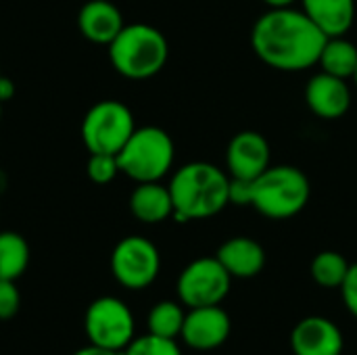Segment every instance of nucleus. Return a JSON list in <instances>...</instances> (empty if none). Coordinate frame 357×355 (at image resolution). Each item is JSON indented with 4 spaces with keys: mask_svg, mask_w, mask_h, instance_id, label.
I'll use <instances>...</instances> for the list:
<instances>
[{
    "mask_svg": "<svg viewBox=\"0 0 357 355\" xmlns=\"http://www.w3.org/2000/svg\"><path fill=\"white\" fill-rule=\"evenodd\" d=\"M328 36L293 6L270 8L251 29V46L261 63L278 71H303L318 65Z\"/></svg>",
    "mask_w": 357,
    "mask_h": 355,
    "instance_id": "1",
    "label": "nucleus"
},
{
    "mask_svg": "<svg viewBox=\"0 0 357 355\" xmlns=\"http://www.w3.org/2000/svg\"><path fill=\"white\" fill-rule=\"evenodd\" d=\"M167 186L174 201V218L178 222L207 220L230 205V176L207 161L182 165Z\"/></svg>",
    "mask_w": 357,
    "mask_h": 355,
    "instance_id": "2",
    "label": "nucleus"
},
{
    "mask_svg": "<svg viewBox=\"0 0 357 355\" xmlns=\"http://www.w3.org/2000/svg\"><path fill=\"white\" fill-rule=\"evenodd\" d=\"M169 56L165 36L149 23L123 25L119 36L109 44L113 69L128 80H149L157 75Z\"/></svg>",
    "mask_w": 357,
    "mask_h": 355,
    "instance_id": "3",
    "label": "nucleus"
},
{
    "mask_svg": "<svg viewBox=\"0 0 357 355\" xmlns=\"http://www.w3.org/2000/svg\"><path fill=\"white\" fill-rule=\"evenodd\" d=\"M312 197L305 172L295 165H270L253 180L251 207L270 220H289L301 213Z\"/></svg>",
    "mask_w": 357,
    "mask_h": 355,
    "instance_id": "4",
    "label": "nucleus"
},
{
    "mask_svg": "<svg viewBox=\"0 0 357 355\" xmlns=\"http://www.w3.org/2000/svg\"><path fill=\"white\" fill-rule=\"evenodd\" d=\"M174 157L176 146L172 136L157 126H144L136 128L128 138L123 149L117 153V163L119 172L136 184L161 182V178L169 174Z\"/></svg>",
    "mask_w": 357,
    "mask_h": 355,
    "instance_id": "5",
    "label": "nucleus"
},
{
    "mask_svg": "<svg viewBox=\"0 0 357 355\" xmlns=\"http://www.w3.org/2000/svg\"><path fill=\"white\" fill-rule=\"evenodd\" d=\"M134 130V113L119 100H100L82 119V140L88 153L117 155Z\"/></svg>",
    "mask_w": 357,
    "mask_h": 355,
    "instance_id": "6",
    "label": "nucleus"
},
{
    "mask_svg": "<svg viewBox=\"0 0 357 355\" xmlns=\"http://www.w3.org/2000/svg\"><path fill=\"white\" fill-rule=\"evenodd\" d=\"M84 331L92 345L123 352L136 337V322L128 303L117 297H98L86 310Z\"/></svg>",
    "mask_w": 357,
    "mask_h": 355,
    "instance_id": "7",
    "label": "nucleus"
},
{
    "mask_svg": "<svg viewBox=\"0 0 357 355\" xmlns=\"http://www.w3.org/2000/svg\"><path fill=\"white\" fill-rule=\"evenodd\" d=\"M232 280L234 278L218 257H199L180 272L176 293L186 310L222 305L230 293Z\"/></svg>",
    "mask_w": 357,
    "mask_h": 355,
    "instance_id": "8",
    "label": "nucleus"
},
{
    "mask_svg": "<svg viewBox=\"0 0 357 355\" xmlns=\"http://www.w3.org/2000/svg\"><path fill=\"white\" fill-rule=\"evenodd\" d=\"M159 270V249L144 236H126L111 253V272L123 289L142 291L151 287L157 280Z\"/></svg>",
    "mask_w": 357,
    "mask_h": 355,
    "instance_id": "9",
    "label": "nucleus"
},
{
    "mask_svg": "<svg viewBox=\"0 0 357 355\" xmlns=\"http://www.w3.org/2000/svg\"><path fill=\"white\" fill-rule=\"evenodd\" d=\"M232 333V320L222 305L192 308L186 312L180 339L195 352L220 349Z\"/></svg>",
    "mask_w": 357,
    "mask_h": 355,
    "instance_id": "10",
    "label": "nucleus"
},
{
    "mask_svg": "<svg viewBox=\"0 0 357 355\" xmlns=\"http://www.w3.org/2000/svg\"><path fill=\"white\" fill-rule=\"evenodd\" d=\"M270 142L264 134L255 130L238 132L226 151V165L230 178L238 180H255L259 178L272 163H270Z\"/></svg>",
    "mask_w": 357,
    "mask_h": 355,
    "instance_id": "11",
    "label": "nucleus"
},
{
    "mask_svg": "<svg viewBox=\"0 0 357 355\" xmlns=\"http://www.w3.org/2000/svg\"><path fill=\"white\" fill-rule=\"evenodd\" d=\"M295 355H343L345 339L341 328L324 316H307L291 331Z\"/></svg>",
    "mask_w": 357,
    "mask_h": 355,
    "instance_id": "12",
    "label": "nucleus"
},
{
    "mask_svg": "<svg viewBox=\"0 0 357 355\" xmlns=\"http://www.w3.org/2000/svg\"><path fill=\"white\" fill-rule=\"evenodd\" d=\"M305 103L320 119H339L351 107V90L347 80L320 71L305 86Z\"/></svg>",
    "mask_w": 357,
    "mask_h": 355,
    "instance_id": "13",
    "label": "nucleus"
},
{
    "mask_svg": "<svg viewBox=\"0 0 357 355\" xmlns=\"http://www.w3.org/2000/svg\"><path fill=\"white\" fill-rule=\"evenodd\" d=\"M121 10L109 0H88L77 15V27L82 36L94 44L109 46L123 29Z\"/></svg>",
    "mask_w": 357,
    "mask_h": 355,
    "instance_id": "14",
    "label": "nucleus"
},
{
    "mask_svg": "<svg viewBox=\"0 0 357 355\" xmlns=\"http://www.w3.org/2000/svg\"><path fill=\"white\" fill-rule=\"evenodd\" d=\"M215 257L232 278H255L266 268L264 247L249 236H232L220 245Z\"/></svg>",
    "mask_w": 357,
    "mask_h": 355,
    "instance_id": "15",
    "label": "nucleus"
},
{
    "mask_svg": "<svg viewBox=\"0 0 357 355\" xmlns=\"http://www.w3.org/2000/svg\"><path fill=\"white\" fill-rule=\"evenodd\" d=\"M130 211L142 224H161L174 216L169 186L161 182H140L130 195Z\"/></svg>",
    "mask_w": 357,
    "mask_h": 355,
    "instance_id": "16",
    "label": "nucleus"
},
{
    "mask_svg": "<svg viewBox=\"0 0 357 355\" xmlns=\"http://www.w3.org/2000/svg\"><path fill=\"white\" fill-rule=\"evenodd\" d=\"M357 0H301V10L328 36H345L356 19Z\"/></svg>",
    "mask_w": 357,
    "mask_h": 355,
    "instance_id": "17",
    "label": "nucleus"
},
{
    "mask_svg": "<svg viewBox=\"0 0 357 355\" xmlns=\"http://www.w3.org/2000/svg\"><path fill=\"white\" fill-rule=\"evenodd\" d=\"M318 65L331 75L349 80L357 69V46L345 36H333L324 44Z\"/></svg>",
    "mask_w": 357,
    "mask_h": 355,
    "instance_id": "18",
    "label": "nucleus"
},
{
    "mask_svg": "<svg viewBox=\"0 0 357 355\" xmlns=\"http://www.w3.org/2000/svg\"><path fill=\"white\" fill-rule=\"evenodd\" d=\"M29 245L27 241L10 230L0 232V280L21 278L29 266Z\"/></svg>",
    "mask_w": 357,
    "mask_h": 355,
    "instance_id": "19",
    "label": "nucleus"
},
{
    "mask_svg": "<svg viewBox=\"0 0 357 355\" xmlns=\"http://www.w3.org/2000/svg\"><path fill=\"white\" fill-rule=\"evenodd\" d=\"M186 310L178 301H159L151 308L146 318V328L151 335L165 337V339H178L184 326Z\"/></svg>",
    "mask_w": 357,
    "mask_h": 355,
    "instance_id": "20",
    "label": "nucleus"
},
{
    "mask_svg": "<svg viewBox=\"0 0 357 355\" xmlns=\"http://www.w3.org/2000/svg\"><path fill=\"white\" fill-rule=\"evenodd\" d=\"M351 264L339 251H322L312 262V278L322 289H341Z\"/></svg>",
    "mask_w": 357,
    "mask_h": 355,
    "instance_id": "21",
    "label": "nucleus"
},
{
    "mask_svg": "<svg viewBox=\"0 0 357 355\" xmlns=\"http://www.w3.org/2000/svg\"><path fill=\"white\" fill-rule=\"evenodd\" d=\"M123 355H182V349L176 339L146 333L142 337H134L132 343L123 349Z\"/></svg>",
    "mask_w": 357,
    "mask_h": 355,
    "instance_id": "22",
    "label": "nucleus"
},
{
    "mask_svg": "<svg viewBox=\"0 0 357 355\" xmlns=\"http://www.w3.org/2000/svg\"><path fill=\"white\" fill-rule=\"evenodd\" d=\"M86 172L94 184H109L115 180L117 174H121L117 155H107V153H90Z\"/></svg>",
    "mask_w": 357,
    "mask_h": 355,
    "instance_id": "23",
    "label": "nucleus"
},
{
    "mask_svg": "<svg viewBox=\"0 0 357 355\" xmlns=\"http://www.w3.org/2000/svg\"><path fill=\"white\" fill-rule=\"evenodd\" d=\"M21 308V295L15 280H0V320H10Z\"/></svg>",
    "mask_w": 357,
    "mask_h": 355,
    "instance_id": "24",
    "label": "nucleus"
},
{
    "mask_svg": "<svg viewBox=\"0 0 357 355\" xmlns=\"http://www.w3.org/2000/svg\"><path fill=\"white\" fill-rule=\"evenodd\" d=\"M230 205H238V207H251L253 201V180H238V178H230Z\"/></svg>",
    "mask_w": 357,
    "mask_h": 355,
    "instance_id": "25",
    "label": "nucleus"
},
{
    "mask_svg": "<svg viewBox=\"0 0 357 355\" xmlns=\"http://www.w3.org/2000/svg\"><path fill=\"white\" fill-rule=\"evenodd\" d=\"M341 297L347 312L357 320V264H351L345 282L341 285Z\"/></svg>",
    "mask_w": 357,
    "mask_h": 355,
    "instance_id": "26",
    "label": "nucleus"
},
{
    "mask_svg": "<svg viewBox=\"0 0 357 355\" xmlns=\"http://www.w3.org/2000/svg\"><path fill=\"white\" fill-rule=\"evenodd\" d=\"M15 96V82L6 75H0V103L4 105Z\"/></svg>",
    "mask_w": 357,
    "mask_h": 355,
    "instance_id": "27",
    "label": "nucleus"
},
{
    "mask_svg": "<svg viewBox=\"0 0 357 355\" xmlns=\"http://www.w3.org/2000/svg\"><path fill=\"white\" fill-rule=\"evenodd\" d=\"M73 355H123V352H113V349H105V347H98V345H88V347H82L77 349Z\"/></svg>",
    "mask_w": 357,
    "mask_h": 355,
    "instance_id": "28",
    "label": "nucleus"
},
{
    "mask_svg": "<svg viewBox=\"0 0 357 355\" xmlns=\"http://www.w3.org/2000/svg\"><path fill=\"white\" fill-rule=\"evenodd\" d=\"M268 4V8H284V6H293V2L297 0H261Z\"/></svg>",
    "mask_w": 357,
    "mask_h": 355,
    "instance_id": "29",
    "label": "nucleus"
},
{
    "mask_svg": "<svg viewBox=\"0 0 357 355\" xmlns=\"http://www.w3.org/2000/svg\"><path fill=\"white\" fill-rule=\"evenodd\" d=\"M354 82H356V86H357V69H356V73H354V77H351Z\"/></svg>",
    "mask_w": 357,
    "mask_h": 355,
    "instance_id": "30",
    "label": "nucleus"
},
{
    "mask_svg": "<svg viewBox=\"0 0 357 355\" xmlns=\"http://www.w3.org/2000/svg\"><path fill=\"white\" fill-rule=\"evenodd\" d=\"M0 119H2V103H0Z\"/></svg>",
    "mask_w": 357,
    "mask_h": 355,
    "instance_id": "31",
    "label": "nucleus"
},
{
    "mask_svg": "<svg viewBox=\"0 0 357 355\" xmlns=\"http://www.w3.org/2000/svg\"><path fill=\"white\" fill-rule=\"evenodd\" d=\"M0 75H2V71H0Z\"/></svg>",
    "mask_w": 357,
    "mask_h": 355,
    "instance_id": "32",
    "label": "nucleus"
}]
</instances>
